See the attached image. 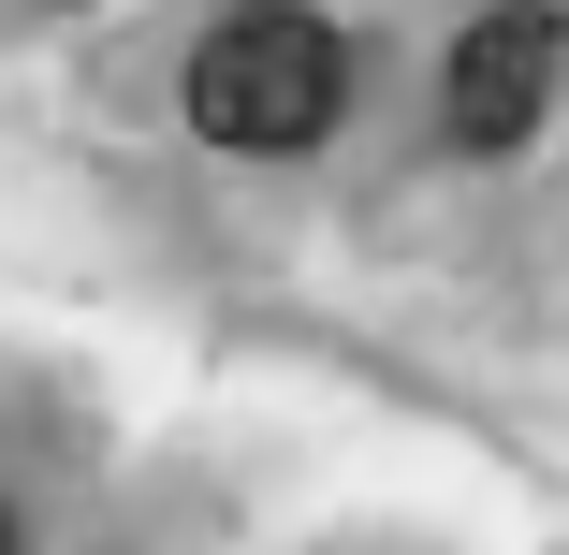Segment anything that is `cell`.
Here are the masks:
<instances>
[{
  "label": "cell",
  "mask_w": 569,
  "mask_h": 555,
  "mask_svg": "<svg viewBox=\"0 0 569 555\" xmlns=\"http://www.w3.org/2000/svg\"><path fill=\"white\" fill-rule=\"evenodd\" d=\"M336 102H351V44L292 0H249V16H219L190 44V132L204 147H249V161H292L336 132Z\"/></svg>",
  "instance_id": "cell-1"
},
{
  "label": "cell",
  "mask_w": 569,
  "mask_h": 555,
  "mask_svg": "<svg viewBox=\"0 0 569 555\" xmlns=\"http://www.w3.org/2000/svg\"><path fill=\"white\" fill-rule=\"evenodd\" d=\"M0 555H16V512H0Z\"/></svg>",
  "instance_id": "cell-3"
},
{
  "label": "cell",
  "mask_w": 569,
  "mask_h": 555,
  "mask_svg": "<svg viewBox=\"0 0 569 555\" xmlns=\"http://www.w3.org/2000/svg\"><path fill=\"white\" fill-rule=\"evenodd\" d=\"M555 59H569V30L540 16V0L468 16V44H452V132H468V147H526L540 102H555Z\"/></svg>",
  "instance_id": "cell-2"
}]
</instances>
